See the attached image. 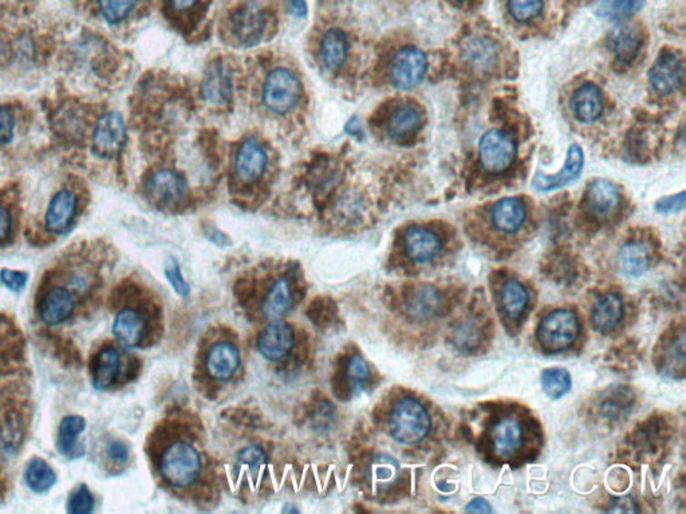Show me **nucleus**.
Returning <instances> with one entry per match:
<instances>
[{"label": "nucleus", "mask_w": 686, "mask_h": 514, "mask_svg": "<svg viewBox=\"0 0 686 514\" xmlns=\"http://www.w3.org/2000/svg\"><path fill=\"white\" fill-rule=\"evenodd\" d=\"M159 469L164 481L171 487L186 488L199 479L202 459L191 443L177 440L164 450Z\"/></svg>", "instance_id": "nucleus-1"}, {"label": "nucleus", "mask_w": 686, "mask_h": 514, "mask_svg": "<svg viewBox=\"0 0 686 514\" xmlns=\"http://www.w3.org/2000/svg\"><path fill=\"white\" fill-rule=\"evenodd\" d=\"M431 430L428 411L414 398L398 400L389 415V431L397 442L414 445L426 437Z\"/></svg>", "instance_id": "nucleus-2"}, {"label": "nucleus", "mask_w": 686, "mask_h": 514, "mask_svg": "<svg viewBox=\"0 0 686 514\" xmlns=\"http://www.w3.org/2000/svg\"><path fill=\"white\" fill-rule=\"evenodd\" d=\"M580 321L570 310H556L546 316L538 327V341L550 354L569 349L580 335Z\"/></svg>", "instance_id": "nucleus-3"}, {"label": "nucleus", "mask_w": 686, "mask_h": 514, "mask_svg": "<svg viewBox=\"0 0 686 514\" xmlns=\"http://www.w3.org/2000/svg\"><path fill=\"white\" fill-rule=\"evenodd\" d=\"M301 92V82L296 75L290 70L279 67L265 78L262 98L270 112L283 115L293 112L298 104Z\"/></svg>", "instance_id": "nucleus-4"}, {"label": "nucleus", "mask_w": 686, "mask_h": 514, "mask_svg": "<svg viewBox=\"0 0 686 514\" xmlns=\"http://www.w3.org/2000/svg\"><path fill=\"white\" fill-rule=\"evenodd\" d=\"M516 155L513 138L502 130H490L479 143V158L482 169L490 173H502L512 165Z\"/></svg>", "instance_id": "nucleus-5"}, {"label": "nucleus", "mask_w": 686, "mask_h": 514, "mask_svg": "<svg viewBox=\"0 0 686 514\" xmlns=\"http://www.w3.org/2000/svg\"><path fill=\"white\" fill-rule=\"evenodd\" d=\"M428 72V59L422 50L405 47L394 54L389 66L392 84L401 90L419 86Z\"/></svg>", "instance_id": "nucleus-6"}, {"label": "nucleus", "mask_w": 686, "mask_h": 514, "mask_svg": "<svg viewBox=\"0 0 686 514\" xmlns=\"http://www.w3.org/2000/svg\"><path fill=\"white\" fill-rule=\"evenodd\" d=\"M145 192L154 204L169 208L184 202L188 186L182 174L177 172L159 169L149 176Z\"/></svg>", "instance_id": "nucleus-7"}, {"label": "nucleus", "mask_w": 686, "mask_h": 514, "mask_svg": "<svg viewBox=\"0 0 686 514\" xmlns=\"http://www.w3.org/2000/svg\"><path fill=\"white\" fill-rule=\"evenodd\" d=\"M125 141V124L118 113H107L98 120L93 133L95 153L104 158L115 157L123 151Z\"/></svg>", "instance_id": "nucleus-8"}, {"label": "nucleus", "mask_w": 686, "mask_h": 514, "mask_svg": "<svg viewBox=\"0 0 686 514\" xmlns=\"http://www.w3.org/2000/svg\"><path fill=\"white\" fill-rule=\"evenodd\" d=\"M230 28L234 38L242 46H255L263 38L265 30L263 13L256 5H242L231 14Z\"/></svg>", "instance_id": "nucleus-9"}, {"label": "nucleus", "mask_w": 686, "mask_h": 514, "mask_svg": "<svg viewBox=\"0 0 686 514\" xmlns=\"http://www.w3.org/2000/svg\"><path fill=\"white\" fill-rule=\"evenodd\" d=\"M293 341H295V338H293V331L290 324L282 321V319H273L259 335V352L267 361H282L290 354Z\"/></svg>", "instance_id": "nucleus-10"}, {"label": "nucleus", "mask_w": 686, "mask_h": 514, "mask_svg": "<svg viewBox=\"0 0 686 514\" xmlns=\"http://www.w3.org/2000/svg\"><path fill=\"white\" fill-rule=\"evenodd\" d=\"M684 64L677 54L665 53L654 62L649 72L651 87L659 94H671L681 86Z\"/></svg>", "instance_id": "nucleus-11"}, {"label": "nucleus", "mask_w": 686, "mask_h": 514, "mask_svg": "<svg viewBox=\"0 0 686 514\" xmlns=\"http://www.w3.org/2000/svg\"><path fill=\"white\" fill-rule=\"evenodd\" d=\"M267 163L268 157L263 146L254 138H248L236 152L234 168L240 180L253 183L262 177Z\"/></svg>", "instance_id": "nucleus-12"}, {"label": "nucleus", "mask_w": 686, "mask_h": 514, "mask_svg": "<svg viewBox=\"0 0 686 514\" xmlns=\"http://www.w3.org/2000/svg\"><path fill=\"white\" fill-rule=\"evenodd\" d=\"M75 310V298L65 287H53L47 291L39 307V318L47 326H58L66 321Z\"/></svg>", "instance_id": "nucleus-13"}, {"label": "nucleus", "mask_w": 686, "mask_h": 514, "mask_svg": "<svg viewBox=\"0 0 686 514\" xmlns=\"http://www.w3.org/2000/svg\"><path fill=\"white\" fill-rule=\"evenodd\" d=\"M203 97L212 104H227L233 97V75L227 64L217 61L208 66L202 84Z\"/></svg>", "instance_id": "nucleus-14"}, {"label": "nucleus", "mask_w": 686, "mask_h": 514, "mask_svg": "<svg viewBox=\"0 0 686 514\" xmlns=\"http://www.w3.org/2000/svg\"><path fill=\"white\" fill-rule=\"evenodd\" d=\"M583 163V151H582L580 145L574 143V145L570 146L569 152H567L566 163H564L562 171L554 176H546L543 173L536 174L535 179H533V188L538 189L539 192H550L563 188L581 176Z\"/></svg>", "instance_id": "nucleus-15"}, {"label": "nucleus", "mask_w": 686, "mask_h": 514, "mask_svg": "<svg viewBox=\"0 0 686 514\" xmlns=\"http://www.w3.org/2000/svg\"><path fill=\"white\" fill-rule=\"evenodd\" d=\"M75 213H77V199L73 192L66 189L58 192L47 208L46 220H45L47 231L55 234L64 233L72 227Z\"/></svg>", "instance_id": "nucleus-16"}, {"label": "nucleus", "mask_w": 686, "mask_h": 514, "mask_svg": "<svg viewBox=\"0 0 686 514\" xmlns=\"http://www.w3.org/2000/svg\"><path fill=\"white\" fill-rule=\"evenodd\" d=\"M205 364H207L208 374L214 380L222 381V382L231 380V377L239 370V350L233 343L219 341L211 347Z\"/></svg>", "instance_id": "nucleus-17"}, {"label": "nucleus", "mask_w": 686, "mask_h": 514, "mask_svg": "<svg viewBox=\"0 0 686 514\" xmlns=\"http://www.w3.org/2000/svg\"><path fill=\"white\" fill-rule=\"evenodd\" d=\"M405 312L412 321H426L442 309L440 293L431 285H419L406 296Z\"/></svg>", "instance_id": "nucleus-18"}, {"label": "nucleus", "mask_w": 686, "mask_h": 514, "mask_svg": "<svg viewBox=\"0 0 686 514\" xmlns=\"http://www.w3.org/2000/svg\"><path fill=\"white\" fill-rule=\"evenodd\" d=\"M403 245L406 255L416 262H429L442 250L439 236L423 227L409 228L403 237Z\"/></svg>", "instance_id": "nucleus-19"}, {"label": "nucleus", "mask_w": 686, "mask_h": 514, "mask_svg": "<svg viewBox=\"0 0 686 514\" xmlns=\"http://www.w3.org/2000/svg\"><path fill=\"white\" fill-rule=\"evenodd\" d=\"M522 443H523V428L518 418H502L493 426V450L501 459L512 457L522 448Z\"/></svg>", "instance_id": "nucleus-20"}, {"label": "nucleus", "mask_w": 686, "mask_h": 514, "mask_svg": "<svg viewBox=\"0 0 686 514\" xmlns=\"http://www.w3.org/2000/svg\"><path fill=\"white\" fill-rule=\"evenodd\" d=\"M606 44L621 64H631L641 49V35L628 24L615 25L607 34Z\"/></svg>", "instance_id": "nucleus-21"}, {"label": "nucleus", "mask_w": 686, "mask_h": 514, "mask_svg": "<svg viewBox=\"0 0 686 514\" xmlns=\"http://www.w3.org/2000/svg\"><path fill=\"white\" fill-rule=\"evenodd\" d=\"M113 334L126 347H137L146 334V321L140 311L124 309L115 315Z\"/></svg>", "instance_id": "nucleus-22"}, {"label": "nucleus", "mask_w": 686, "mask_h": 514, "mask_svg": "<svg viewBox=\"0 0 686 514\" xmlns=\"http://www.w3.org/2000/svg\"><path fill=\"white\" fill-rule=\"evenodd\" d=\"M621 204L620 192L614 183L607 180L592 181L587 191V205L598 217H610Z\"/></svg>", "instance_id": "nucleus-23"}, {"label": "nucleus", "mask_w": 686, "mask_h": 514, "mask_svg": "<svg viewBox=\"0 0 686 514\" xmlns=\"http://www.w3.org/2000/svg\"><path fill=\"white\" fill-rule=\"evenodd\" d=\"M349 54V39L340 28L326 31L319 44V59L330 72H335L346 62Z\"/></svg>", "instance_id": "nucleus-24"}, {"label": "nucleus", "mask_w": 686, "mask_h": 514, "mask_svg": "<svg viewBox=\"0 0 686 514\" xmlns=\"http://www.w3.org/2000/svg\"><path fill=\"white\" fill-rule=\"evenodd\" d=\"M572 109L581 123L592 124L601 117L603 112L602 94L595 84H586L574 93Z\"/></svg>", "instance_id": "nucleus-25"}, {"label": "nucleus", "mask_w": 686, "mask_h": 514, "mask_svg": "<svg viewBox=\"0 0 686 514\" xmlns=\"http://www.w3.org/2000/svg\"><path fill=\"white\" fill-rule=\"evenodd\" d=\"M491 220L496 230L502 233H515L526 220V206L513 197L502 199L493 206Z\"/></svg>", "instance_id": "nucleus-26"}, {"label": "nucleus", "mask_w": 686, "mask_h": 514, "mask_svg": "<svg viewBox=\"0 0 686 514\" xmlns=\"http://www.w3.org/2000/svg\"><path fill=\"white\" fill-rule=\"evenodd\" d=\"M623 318V301L615 293H605L595 301L592 321L600 332H610Z\"/></svg>", "instance_id": "nucleus-27"}, {"label": "nucleus", "mask_w": 686, "mask_h": 514, "mask_svg": "<svg viewBox=\"0 0 686 514\" xmlns=\"http://www.w3.org/2000/svg\"><path fill=\"white\" fill-rule=\"evenodd\" d=\"M121 370V358L114 347H105L98 352L93 366V385L106 390L117 380Z\"/></svg>", "instance_id": "nucleus-28"}, {"label": "nucleus", "mask_w": 686, "mask_h": 514, "mask_svg": "<svg viewBox=\"0 0 686 514\" xmlns=\"http://www.w3.org/2000/svg\"><path fill=\"white\" fill-rule=\"evenodd\" d=\"M293 307V291L286 279L281 278L265 293L262 313L268 321L281 319Z\"/></svg>", "instance_id": "nucleus-29"}, {"label": "nucleus", "mask_w": 686, "mask_h": 514, "mask_svg": "<svg viewBox=\"0 0 686 514\" xmlns=\"http://www.w3.org/2000/svg\"><path fill=\"white\" fill-rule=\"evenodd\" d=\"M422 124L420 110L411 104H403L389 117L388 133L393 140H406L419 130Z\"/></svg>", "instance_id": "nucleus-30"}, {"label": "nucleus", "mask_w": 686, "mask_h": 514, "mask_svg": "<svg viewBox=\"0 0 686 514\" xmlns=\"http://www.w3.org/2000/svg\"><path fill=\"white\" fill-rule=\"evenodd\" d=\"M649 251L642 242H628L618 252V267L629 278L642 275L649 267Z\"/></svg>", "instance_id": "nucleus-31"}, {"label": "nucleus", "mask_w": 686, "mask_h": 514, "mask_svg": "<svg viewBox=\"0 0 686 514\" xmlns=\"http://www.w3.org/2000/svg\"><path fill=\"white\" fill-rule=\"evenodd\" d=\"M86 428L84 418L78 415H69L62 420L58 430V448L61 453L72 459H77L82 454L78 437Z\"/></svg>", "instance_id": "nucleus-32"}, {"label": "nucleus", "mask_w": 686, "mask_h": 514, "mask_svg": "<svg viewBox=\"0 0 686 514\" xmlns=\"http://www.w3.org/2000/svg\"><path fill=\"white\" fill-rule=\"evenodd\" d=\"M501 301L505 315L512 321H516L526 310L528 303L527 290L521 282L511 279L502 287Z\"/></svg>", "instance_id": "nucleus-33"}, {"label": "nucleus", "mask_w": 686, "mask_h": 514, "mask_svg": "<svg viewBox=\"0 0 686 514\" xmlns=\"http://www.w3.org/2000/svg\"><path fill=\"white\" fill-rule=\"evenodd\" d=\"M56 476L52 466L41 459L31 460L26 470L28 488L35 493H45L55 484Z\"/></svg>", "instance_id": "nucleus-34"}, {"label": "nucleus", "mask_w": 686, "mask_h": 514, "mask_svg": "<svg viewBox=\"0 0 686 514\" xmlns=\"http://www.w3.org/2000/svg\"><path fill=\"white\" fill-rule=\"evenodd\" d=\"M645 5V0H598L597 13L603 18L622 21L631 18Z\"/></svg>", "instance_id": "nucleus-35"}, {"label": "nucleus", "mask_w": 686, "mask_h": 514, "mask_svg": "<svg viewBox=\"0 0 686 514\" xmlns=\"http://www.w3.org/2000/svg\"><path fill=\"white\" fill-rule=\"evenodd\" d=\"M541 381L543 391L552 400H559V398L563 397L572 387V377H570L569 371L566 369H562V367L544 370Z\"/></svg>", "instance_id": "nucleus-36"}, {"label": "nucleus", "mask_w": 686, "mask_h": 514, "mask_svg": "<svg viewBox=\"0 0 686 514\" xmlns=\"http://www.w3.org/2000/svg\"><path fill=\"white\" fill-rule=\"evenodd\" d=\"M138 0H97L98 11L107 24H120L134 11Z\"/></svg>", "instance_id": "nucleus-37"}, {"label": "nucleus", "mask_w": 686, "mask_h": 514, "mask_svg": "<svg viewBox=\"0 0 686 514\" xmlns=\"http://www.w3.org/2000/svg\"><path fill=\"white\" fill-rule=\"evenodd\" d=\"M398 473H400V465L396 460L385 454L375 457L370 465V479L375 484H391L397 479Z\"/></svg>", "instance_id": "nucleus-38"}, {"label": "nucleus", "mask_w": 686, "mask_h": 514, "mask_svg": "<svg viewBox=\"0 0 686 514\" xmlns=\"http://www.w3.org/2000/svg\"><path fill=\"white\" fill-rule=\"evenodd\" d=\"M451 339L460 350L475 349L480 343L479 327L471 321H460L452 330Z\"/></svg>", "instance_id": "nucleus-39"}, {"label": "nucleus", "mask_w": 686, "mask_h": 514, "mask_svg": "<svg viewBox=\"0 0 686 514\" xmlns=\"http://www.w3.org/2000/svg\"><path fill=\"white\" fill-rule=\"evenodd\" d=\"M508 10L515 21L530 22L543 10V0H508Z\"/></svg>", "instance_id": "nucleus-40"}, {"label": "nucleus", "mask_w": 686, "mask_h": 514, "mask_svg": "<svg viewBox=\"0 0 686 514\" xmlns=\"http://www.w3.org/2000/svg\"><path fill=\"white\" fill-rule=\"evenodd\" d=\"M265 461L263 449L256 445H250L240 450L236 463L239 468L248 469L250 471H256Z\"/></svg>", "instance_id": "nucleus-41"}, {"label": "nucleus", "mask_w": 686, "mask_h": 514, "mask_svg": "<svg viewBox=\"0 0 686 514\" xmlns=\"http://www.w3.org/2000/svg\"><path fill=\"white\" fill-rule=\"evenodd\" d=\"M94 508V497L86 485H81L69 499L70 513H90Z\"/></svg>", "instance_id": "nucleus-42"}, {"label": "nucleus", "mask_w": 686, "mask_h": 514, "mask_svg": "<svg viewBox=\"0 0 686 514\" xmlns=\"http://www.w3.org/2000/svg\"><path fill=\"white\" fill-rule=\"evenodd\" d=\"M164 273H165L166 279H168L169 283L174 287V292H176L177 295L182 296V298H186V296L189 295L191 288H189V284L186 283L182 270H180L179 262H177L176 260H169Z\"/></svg>", "instance_id": "nucleus-43"}, {"label": "nucleus", "mask_w": 686, "mask_h": 514, "mask_svg": "<svg viewBox=\"0 0 686 514\" xmlns=\"http://www.w3.org/2000/svg\"><path fill=\"white\" fill-rule=\"evenodd\" d=\"M347 377L355 386H363L369 378V367L366 361L355 355L347 364Z\"/></svg>", "instance_id": "nucleus-44"}, {"label": "nucleus", "mask_w": 686, "mask_h": 514, "mask_svg": "<svg viewBox=\"0 0 686 514\" xmlns=\"http://www.w3.org/2000/svg\"><path fill=\"white\" fill-rule=\"evenodd\" d=\"M15 118L8 107L0 106V146L10 143L14 137Z\"/></svg>", "instance_id": "nucleus-45"}, {"label": "nucleus", "mask_w": 686, "mask_h": 514, "mask_svg": "<svg viewBox=\"0 0 686 514\" xmlns=\"http://www.w3.org/2000/svg\"><path fill=\"white\" fill-rule=\"evenodd\" d=\"M685 208V192L674 196L663 197L656 204L660 213H676Z\"/></svg>", "instance_id": "nucleus-46"}, {"label": "nucleus", "mask_w": 686, "mask_h": 514, "mask_svg": "<svg viewBox=\"0 0 686 514\" xmlns=\"http://www.w3.org/2000/svg\"><path fill=\"white\" fill-rule=\"evenodd\" d=\"M0 281L11 291L18 292L26 285L27 275L25 272H18V271L3 270L0 272Z\"/></svg>", "instance_id": "nucleus-47"}, {"label": "nucleus", "mask_w": 686, "mask_h": 514, "mask_svg": "<svg viewBox=\"0 0 686 514\" xmlns=\"http://www.w3.org/2000/svg\"><path fill=\"white\" fill-rule=\"evenodd\" d=\"M107 454H109L110 460L114 462L124 463L128 461L129 450L126 448L125 443L121 440H112L107 445Z\"/></svg>", "instance_id": "nucleus-48"}, {"label": "nucleus", "mask_w": 686, "mask_h": 514, "mask_svg": "<svg viewBox=\"0 0 686 514\" xmlns=\"http://www.w3.org/2000/svg\"><path fill=\"white\" fill-rule=\"evenodd\" d=\"M609 512L611 513H635L638 512L637 504L631 497H620L610 505Z\"/></svg>", "instance_id": "nucleus-49"}, {"label": "nucleus", "mask_w": 686, "mask_h": 514, "mask_svg": "<svg viewBox=\"0 0 686 514\" xmlns=\"http://www.w3.org/2000/svg\"><path fill=\"white\" fill-rule=\"evenodd\" d=\"M11 228H13V219L7 208L0 205V244L10 239Z\"/></svg>", "instance_id": "nucleus-50"}, {"label": "nucleus", "mask_w": 686, "mask_h": 514, "mask_svg": "<svg viewBox=\"0 0 686 514\" xmlns=\"http://www.w3.org/2000/svg\"><path fill=\"white\" fill-rule=\"evenodd\" d=\"M467 512L472 513H492V508L490 507L484 499H475L465 508Z\"/></svg>", "instance_id": "nucleus-51"}, {"label": "nucleus", "mask_w": 686, "mask_h": 514, "mask_svg": "<svg viewBox=\"0 0 686 514\" xmlns=\"http://www.w3.org/2000/svg\"><path fill=\"white\" fill-rule=\"evenodd\" d=\"M290 7L293 15L299 16V18H303V16L307 15L306 0H290Z\"/></svg>", "instance_id": "nucleus-52"}, {"label": "nucleus", "mask_w": 686, "mask_h": 514, "mask_svg": "<svg viewBox=\"0 0 686 514\" xmlns=\"http://www.w3.org/2000/svg\"><path fill=\"white\" fill-rule=\"evenodd\" d=\"M174 3V7L179 10H185V8L192 7L197 0H171Z\"/></svg>", "instance_id": "nucleus-53"}, {"label": "nucleus", "mask_w": 686, "mask_h": 514, "mask_svg": "<svg viewBox=\"0 0 686 514\" xmlns=\"http://www.w3.org/2000/svg\"><path fill=\"white\" fill-rule=\"evenodd\" d=\"M355 124H357V121L355 120H353L352 123L349 124V129H347V132H349L350 134H360V125H355Z\"/></svg>", "instance_id": "nucleus-54"}, {"label": "nucleus", "mask_w": 686, "mask_h": 514, "mask_svg": "<svg viewBox=\"0 0 686 514\" xmlns=\"http://www.w3.org/2000/svg\"><path fill=\"white\" fill-rule=\"evenodd\" d=\"M437 488H439L442 491L453 490V485L445 484V482H439V484H437Z\"/></svg>", "instance_id": "nucleus-55"}]
</instances>
